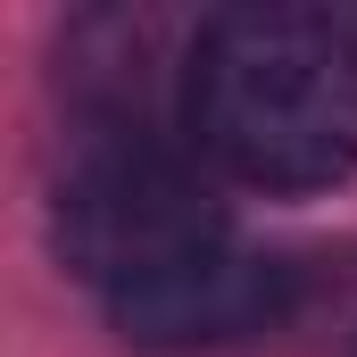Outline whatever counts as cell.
I'll use <instances>...</instances> for the list:
<instances>
[{"label": "cell", "instance_id": "1", "mask_svg": "<svg viewBox=\"0 0 357 357\" xmlns=\"http://www.w3.org/2000/svg\"><path fill=\"white\" fill-rule=\"evenodd\" d=\"M183 133L250 191H324L357 167V17L258 0L183 50Z\"/></svg>", "mask_w": 357, "mask_h": 357}, {"label": "cell", "instance_id": "2", "mask_svg": "<svg viewBox=\"0 0 357 357\" xmlns=\"http://www.w3.org/2000/svg\"><path fill=\"white\" fill-rule=\"evenodd\" d=\"M233 241L199 150L150 133V116H84L59 191H50V250L59 266L100 282L108 299Z\"/></svg>", "mask_w": 357, "mask_h": 357}, {"label": "cell", "instance_id": "3", "mask_svg": "<svg viewBox=\"0 0 357 357\" xmlns=\"http://www.w3.org/2000/svg\"><path fill=\"white\" fill-rule=\"evenodd\" d=\"M291 307H299V266H282L266 250H241V241H216V250H199V258L108 299L116 333L142 341V349H225V341L274 333Z\"/></svg>", "mask_w": 357, "mask_h": 357}]
</instances>
